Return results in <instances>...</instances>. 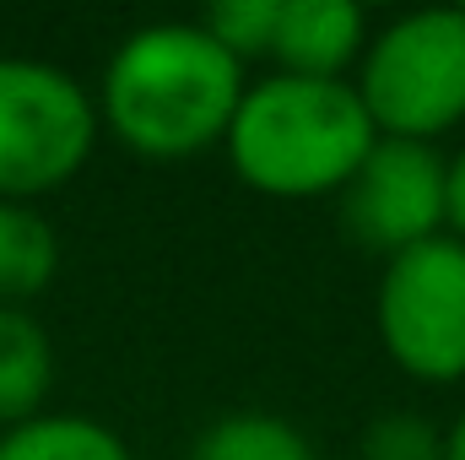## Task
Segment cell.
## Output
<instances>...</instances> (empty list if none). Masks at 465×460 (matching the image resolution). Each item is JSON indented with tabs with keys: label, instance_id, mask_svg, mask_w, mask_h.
Listing matches in <instances>:
<instances>
[{
	"label": "cell",
	"instance_id": "6",
	"mask_svg": "<svg viewBox=\"0 0 465 460\" xmlns=\"http://www.w3.org/2000/svg\"><path fill=\"white\" fill-rule=\"evenodd\" d=\"M444 174L450 163L428 141L379 135L362 168L341 190V223L373 255H401L444 233Z\"/></svg>",
	"mask_w": 465,
	"mask_h": 460
},
{
	"label": "cell",
	"instance_id": "5",
	"mask_svg": "<svg viewBox=\"0 0 465 460\" xmlns=\"http://www.w3.org/2000/svg\"><path fill=\"white\" fill-rule=\"evenodd\" d=\"M379 342L428 385L465 379V244L439 233L384 260L379 276Z\"/></svg>",
	"mask_w": 465,
	"mask_h": 460
},
{
	"label": "cell",
	"instance_id": "9",
	"mask_svg": "<svg viewBox=\"0 0 465 460\" xmlns=\"http://www.w3.org/2000/svg\"><path fill=\"white\" fill-rule=\"evenodd\" d=\"M60 271V233L38 206L0 201V304L22 309L38 298Z\"/></svg>",
	"mask_w": 465,
	"mask_h": 460
},
{
	"label": "cell",
	"instance_id": "4",
	"mask_svg": "<svg viewBox=\"0 0 465 460\" xmlns=\"http://www.w3.org/2000/svg\"><path fill=\"white\" fill-rule=\"evenodd\" d=\"M98 104L71 71L0 55V201L33 206L71 185L98 146Z\"/></svg>",
	"mask_w": 465,
	"mask_h": 460
},
{
	"label": "cell",
	"instance_id": "14",
	"mask_svg": "<svg viewBox=\"0 0 465 460\" xmlns=\"http://www.w3.org/2000/svg\"><path fill=\"white\" fill-rule=\"evenodd\" d=\"M444 228L465 244V146L460 157H450V174H444Z\"/></svg>",
	"mask_w": 465,
	"mask_h": 460
},
{
	"label": "cell",
	"instance_id": "8",
	"mask_svg": "<svg viewBox=\"0 0 465 460\" xmlns=\"http://www.w3.org/2000/svg\"><path fill=\"white\" fill-rule=\"evenodd\" d=\"M54 385V346L49 331L27 309L0 304V423L16 428L44 412Z\"/></svg>",
	"mask_w": 465,
	"mask_h": 460
},
{
	"label": "cell",
	"instance_id": "1",
	"mask_svg": "<svg viewBox=\"0 0 465 460\" xmlns=\"http://www.w3.org/2000/svg\"><path fill=\"white\" fill-rule=\"evenodd\" d=\"M238 104L243 65L201 22H152L114 49L98 119L130 152L173 163L228 141Z\"/></svg>",
	"mask_w": 465,
	"mask_h": 460
},
{
	"label": "cell",
	"instance_id": "11",
	"mask_svg": "<svg viewBox=\"0 0 465 460\" xmlns=\"http://www.w3.org/2000/svg\"><path fill=\"white\" fill-rule=\"evenodd\" d=\"M190 460H314L309 439L271 412H228L217 417L201 439Z\"/></svg>",
	"mask_w": 465,
	"mask_h": 460
},
{
	"label": "cell",
	"instance_id": "12",
	"mask_svg": "<svg viewBox=\"0 0 465 460\" xmlns=\"http://www.w3.org/2000/svg\"><path fill=\"white\" fill-rule=\"evenodd\" d=\"M276 11H282V0H217L206 16H201V27L228 49L232 60L243 65V60H260V55H271V38H276Z\"/></svg>",
	"mask_w": 465,
	"mask_h": 460
},
{
	"label": "cell",
	"instance_id": "2",
	"mask_svg": "<svg viewBox=\"0 0 465 460\" xmlns=\"http://www.w3.org/2000/svg\"><path fill=\"white\" fill-rule=\"evenodd\" d=\"M379 130L351 82L314 76H265L243 87V104L228 125L232 174L276 201H314L347 190Z\"/></svg>",
	"mask_w": 465,
	"mask_h": 460
},
{
	"label": "cell",
	"instance_id": "7",
	"mask_svg": "<svg viewBox=\"0 0 465 460\" xmlns=\"http://www.w3.org/2000/svg\"><path fill=\"white\" fill-rule=\"evenodd\" d=\"M368 49V16L351 0H282L271 60L282 76L347 82V65Z\"/></svg>",
	"mask_w": 465,
	"mask_h": 460
},
{
	"label": "cell",
	"instance_id": "13",
	"mask_svg": "<svg viewBox=\"0 0 465 460\" xmlns=\"http://www.w3.org/2000/svg\"><path fill=\"white\" fill-rule=\"evenodd\" d=\"M362 460H444V428L417 412H384L362 428Z\"/></svg>",
	"mask_w": 465,
	"mask_h": 460
},
{
	"label": "cell",
	"instance_id": "3",
	"mask_svg": "<svg viewBox=\"0 0 465 460\" xmlns=\"http://www.w3.org/2000/svg\"><path fill=\"white\" fill-rule=\"evenodd\" d=\"M357 98L379 135L428 141L465 119V5L395 16L362 49Z\"/></svg>",
	"mask_w": 465,
	"mask_h": 460
},
{
	"label": "cell",
	"instance_id": "15",
	"mask_svg": "<svg viewBox=\"0 0 465 460\" xmlns=\"http://www.w3.org/2000/svg\"><path fill=\"white\" fill-rule=\"evenodd\" d=\"M444 460H465V412L455 417V428L444 434Z\"/></svg>",
	"mask_w": 465,
	"mask_h": 460
},
{
	"label": "cell",
	"instance_id": "10",
	"mask_svg": "<svg viewBox=\"0 0 465 460\" xmlns=\"http://www.w3.org/2000/svg\"><path fill=\"white\" fill-rule=\"evenodd\" d=\"M0 460H130L109 423L82 412H38L0 434Z\"/></svg>",
	"mask_w": 465,
	"mask_h": 460
}]
</instances>
